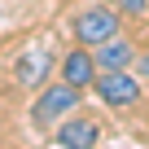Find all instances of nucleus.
<instances>
[{
	"label": "nucleus",
	"instance_id": "nucleus-1",
	"mask_svg": "<svg viewBox=\"0 0 149 149\" xmlns=\"http://www.w3.org/2000/svg\"><path fill=\"white\" fill-rule=\"evenodd\" d=\"M79 92L84 88H74V84H44L40 88V97H35V105H31V127L35 132H48V127H57L74 105H79Z\"/></svg>",
	"mask_w": 149,
	"mask_h": 149
},
{
	"label": "nucleus",
	"instance_id": "nucleus-7",
	"mask_svg": "<svg viewBox=\"0 0 149 149\" xmlns=\"http://www.w3.org/2000/svg\"><path fill=\"white\" fill-rule=\"evenodd\" d=\"M97 70H127L132 61H136V48L123 40V35H114V40H105V44H97Z\"/></svg>",
	"mask_w": 149,
	"mask_h": 149
},
{
	"label": "nucleus",
	"instance_id": "nucleus-8",
	"mask_svg": "<svg viewBox=\"0 0 149 149\" xmlns=\"http://www.w3.org/2000/svg\"><path fill=\"white\" fill-rule=\"evenodd\" d=\"M114 9H118L123 18H140V13L149 9V0H114Z\"/></svg>",
	"mask_w": 149,
	"mask_h": 149
},
{
	"label": "nucleus",
	"instance_id": "nucleus-4",
	"mask_svg": "<svg viewBox=\"0 0 149 149\" xmlns=\"http://www.w3.org/2000/svg\"><path fill=\"white\" fill-rule=\"evenodd\" d=\"M53 66H57V57L48 48H26L13 61V79H18V88H44L48 74H53Z\"/></svg>",
	"mask_w": 149,
	"mask_h": 149
},
{
	"label": "nucleus",
	"instance_id": "nucleus-3",
	"mask_svg": "<svg viewBox=\"0 0 149 149\" xmlns=\"http://www.w3.org/2000/svg\"><path fill=\"white\" fill-rule=\"evenodd\" d=\"M97 97L105 101V105H114V110H123V105H136L140 101V79L132 70H97Z\"/></svg>",
	"mask_w": 149,
	"mask_h": 149
},
{
	"label": "nucleus",
	"instance_id": "nucleus-9",
	"mask_svg": "<svg viewBox=\"0 0 149 149\" xmlns=\"http://www.w3.org/2000/svg\"><path fill=\"white\" fill-rule=\"evenodd\" d=\"M140 74H145V79H149V53L140 57Z\"/></svg>",
	"mask_w": 149,
	"mask_h": 149
},
{
	"label": "nucleus",
	"instance_id": "nucleus-5",
	"mask_svg": "<svg viewBox=\"0 0 149 149\" xmlns=\"http://www.w3.org/2000/svg\"><path fill=\"white\" fill-rule=\"evenodd\" d=\"M101 140V123L88 118V114H70L57 123V145L61 149H97Z\"/></svg>",
	"mask_w": 149,
	"mask_h": 149
},
{
	"label": "nucleus",
	"instance_id": "nucleus-2",
	"mask_svg": "<svg viewBox=\"0 0 149 149\" xmlns=\"http://www.w3.org/2000/svg\"><path fill=\"white\" fill-rule=\"evenodd\" d=\"M70 31H74V40H79V44L97 48V44H105V40H114V35H118V9L92 5V9H84L79 18L70 22Z\"/></svg>",
	"mask_w": 149,
	"mask_h": 149
},
{
	"label": "nucleus",
	"instance_id": "nucleus-6",
	"mask_svg": "<svg viewBox=\"0 0 149 149\" xmlns=\"http://www.w3.org/2000/svg\"><path fill=\"white\" fill-rule=\"evenodd\" d=\"M61 79L74 84V88H92V84H97V57L88 53V44L70 48V53L61 57Z\"/></svg>",
	"mask_w": 149,
	"mask_h": 149
}]
</instances>
